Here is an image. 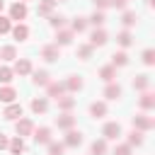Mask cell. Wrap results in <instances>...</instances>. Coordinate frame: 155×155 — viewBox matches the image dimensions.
Returning a JSON list of instances; mask_svg holds the SVG:
<instances>
[{"label":"cell","instance_id":"8","mask_svg":"<svg viewBox=\"0 0 155 155\" xmlns=\"http://www.w3.org/2000/svg\"><path fill=\"white\" fill-rule=\"evenodd\" d=\"M46 92H48V97L58 99V97H63V92H65V85H63V82H48V85H46Z\"/></svg>","mask_w":155,"mask_h":155},{"label":"cell","instance_id":"28","mask_svg":"<svg viewBox=\"0 0 155 155\" xmlns=\"http://www.w3.org/2000/svg\"><path fill=\"white\" fill-rule=\"evenodd\" d=\"M56 102H58V107H61L63 111H70V109L75 107V99H73V97H58Z\"/></svg>","mask_w":155,"mask_h":155},{"label":"cell","instance_id":"13","mask_svg":"<svg viewBox=\"0 0 155 155\" xmlns=\"http://www.w3.org/2000/svg\"><path fill=\"white\" fill-rule=\"evenodd\" d=\"M104 114H107V104H104V102H92V104H90V116L102 119Z\"/></svg>","mask_w":155,"mask_h":155},{"label":"cell","instance_id":"23","mask_svg":"<svg viewBox=\"0 0 155 155\" xmlns=\"http://www.w3.org/2000/svg\"><path fill=\"white\" fill-rule=\"evenodd\" d=\"M46 109H48V104H46V99H44V97L31 99V111H34V114H44Z\"/></svg>","mask_w":155,"mask_h":155},{"label":"cell","instance_id":"27","mask_svg":"<svg viewBox=\"0 0 155 155\" xmlns=\"http://www.w3.org/2000/svg\"><path fill=\"white\" fill-rule=\"evenodd\" d=\"M0 58H2V61H15V58H17V48H15V46H5V48L0 51Z\"/></svg>","mask_w":155,"mask_h":155},{"label":"cell","instance_id":"21","mask_svg":"<svg viewBox=\"0 0 155 155\" xmlns=\"http://www.w3.org/2000/svg\"><path fill=\"white\" fill-rule=\"evenodd\" d=\"M31 80H34V85H48V73L46 70H34L31 73Z\"/></svg>","mask_w":155,"mask_h":155},{"label":"cell","instance_id":"41","mask_svg":"<svg viewBox=\"0 0 155 155\" xmlns=\"http://www.w3.org/2000/svg\"><path fill=\"white\" fill-rule=\"evenodd\" d=\"M114 155H131V145L126 143V145H116L114 148Z\"/></svg>","mask_w":155,"mask_h":155},{"label":"cell","instance_id":"37","mask_svg":"<svg viewBox=\"0 0 155 155\" xmlns=\"http://www.w3.org/2000/svg\"><path fill=\"white\" fill-rule=\"evenodd\" d=\"M48 145V155H63V143H46Z\"/></svg>","mask_w":155,"mask_h":155},{"label":"cell","instance_id":"12","mask_svg":"<svg viewBox=\"0 0 155 155\" xmlns=\"http://www.w3.org/2000/svg\"><path fill=\"white\" fill-rule=\"evenodd\" d=\"M34 140L36 143H51V128H46V126H41V128H36L34 131Z\"/></svg>","mask_w":155,"mask_h":155},{"label":"cell","instance_id":"47","mask_svg":"<svg viewBox=\"0 0 155 155\" xmlns=\"http://www.w3.org/2000/svg\"><path fill=\"white\" fill-rule=\"evenodd\" d=\"M56 2H63V0H56Z\"/></svg>","mask_w":155,"mask_h":155},{"label":"cell","instance_id":"32","mask_svg":"<svg viewBox=\"0 0 155 155\" xmlns=\"http://www.w3.org/2000/svg\"><path fill=\"white\" fill-rule=\"evenodd\" d=\"M116 41L126 48V46H131V44H133V36H131V31H121V34L116 36Z\"/></svg>","mask_w":155,"mask_h":155},{"label":"cell","instance_id":"29","mask_svg":"<svg viewBox=\"0 0 155 155\" xmlns=\"http://www.w3.org/2000/svg\"><path fill=\"white\" fill-rule=\"evenodd\" d=\"M126 63H128V56H126L124 51H119V53L111 56V65H114V68H116V65H126Z\"/></svg>","mask_w":155,"mask_h":155},{"label":"cell","instance_id":"35","mask_svg":"<svg viewBox=\"0 0 155 155\" xmlns=\"http://www.w3.org/2000/svg\"><path fill=\"white\" fill-rule=\"evenodd\" d=\"M48 24L56 27V29H61V27L65 24V17H61V15H51V17H48Z\"/></svg>","mask_w":155,"mask_h":155},{"label":"cell","instance_id":"22","mask_svg":"<svg viewBox=\"0 0 155 155\" xmlns=\"http://www.w3.org/2000/svg\"><path fill=\"white\" fill-rule=\"evenodd\" d=\"M153 107H155V94L143 90V97H140V109H153Z\"/></svg>","mask_w":155,"mask_h":155},{"label":"cell","instance_id":"2","mask_svg":"<svg viewBox=\"0 0 155 155\" xmlns=\"http://www.w3.org/2000/svg\"><path fill=\"white\" fill-rule=\"evenodd\" d=\"M15 131H17V136H19V138L31 136V133H34V124H31V119H19V121L15 124Z\"/></svg>","mask_w":155,"mask_h":155},{"label":"cell","instance_id":"3","mask_svg":"<svg viewBox=\"0 0 155 155\" xmlns=\"http://www.w3.org/2000/svg\"><path fill=\"white\" fill-rule=\"evenodd\" d=\"M102 133H104V138H107V140H116V138L121 136V126H119L116 121H109V124H104Z\"/></svg>","mask_w":155,"mask_h":155},{"label":"cell","instance_id":"40","mask_svg":"<svg viewBox=\"0 0 155 155\" xmlns=\"http://www.w3.org/2000/svg\"><path fill=\"white\" fill-rule=\"evenodd\" d=\"M10 29H12V24H10V19H7V17H2V15H0V34H7V31H10Z\"/></svg>","mask_w":155,"mask_h":155},{"label":"cell","instance_id":"44","mask_svg":"<svg viewBox=\"0 0 155 155\" xmlns=\"http://www.w3.org/2000/svg\"><path fill=\"white\" fill-rule=\"evenodd\" d=\"M7 143H10V140H7V136H5V133H0V150H5V148H7Z\"/></svg>","mask_w":155,"mask_h":155},{"label":"cell","instance_id":"39","mask_svg":"<svg viewBox=\"0 0 155 155\" xmlns=\"http://www.w3.org/2000/svg\"><path fill=\"white\" fill-rule=\"evenodd\" d=\"M143 63H145V65H153V63H155V51H153V48H145V51H143Z\"/></svg>","mask_w":155,"mask_h":155},{"label":"cell","instance_id":"5","mask_svg":"<svg viewBox=\"0 0 155 155\" xmlns=\"http://www.w3.org/2000/svg\"><path fill=\"white\" fill-rule=\"evenodd\" d=\"M41 56H44V61H48V63H53V61H58V58H61V53H58V46H56V44L44 46V48H41Z\"/></svg>","mask_w":155,"mask_h":155},{"label":"cell","instance_id":"31","mask_svg":"<svg viewBox=\"0 0 155 155\" xmlns=\"http://www.w3.org/2000/svg\"><path fill=\"white\" fill-rule=\"evenodd\" d=\"M104 19H107V17H104V12H102V10H97L87 22H90V24H94V27H102V24H104Z\"/></svg>","mask_w":155,"mask_h":155},{"label":"cell","instance_id":"14","mask_svg":"<svg viewBox=\"0 0 155 155\" xmlns=\"http://www.w3.org/2000/svg\"><path fill=\"white\" fill-rule=\"evenodd\" d=\"M56 124H58V128L68 131V128H73V126H75V116H70V114H63V116H58V119H56Z\"/></svg>","mask_w":155,"mask_h":155},{"label":"cell","instance_id":"25","mask_svg":"<svg viewBox=\"0 0 155 155\" xmlns=\"http://www.w3.org/2000/svg\"><path fill=\"white\" fill-rule=\"evenodd\" d=\"M148 85H150V78L148 75H138V78H133V90H148Z\"/></svg>","mask_w":155,"mask_h":155},{"label":"cell","instance_id":"11","mask_svg":"<svg viewBox=\"0 0 155 155\" xmlns=\"http://www.w3.org/2000/svg\"><path fill=\"white\" fill-rule=\"evenodd\" d=\"M2 116H5V119H17V116H22V104L10 102V104H7V109L2 111Z\"/></svg>","mask_w":155,"mask_h":155},{"label":"cell","instance_id":"20","mask_svg":"<svg viewBox=\"0 0 155 155\" xmlns=\"http://www.w3.org/2000/svg\"><path fill=\"white\" fill-rule=\"evenodd\" d=\"M53 7H56V0H39L36 12H39V15H51V12H53Z\"/></svg>","mask_w":155,"mask_h":155},{"label":"cell","instance_id":"7","mask_svg":"<svg viewBox=\"0 0 155 155\" xmlns=\"http://www.w3.org/2000/svg\"><path fill=\"white\" fill-rule=\"evenodd\" d=\"M80 143H82V133L68 128V133H65V143H63V145H68V148H78Z\"/></svg>","mask_w":155,"mask_h":155},{"label":"cell","instance_id":"17","mask_svg":"<svg viewBox=\"0 0 155 155\" xmlns=\"http://www.w3.org/2000/svg\"><path fill=\"white\" fill-rule=\"evenodd\" d=\"M70 41H73V31L63 29V31H58V34H56V46H68Z\"/></svg>","mask_w":155,"mask_h":155},{"label":"cell","instance_id":"30","mask_svg":"<svg viewBox=\"0 0 155 155\" xmlns=\"http://www.w3.org/2000/svg\"><path fill=\"white\" fill-rule=\"evenodd\" d=\"M140 143H143V131H136L133 128L128 133V145H140Z\"/></svg>","mask_w":155,"mask_h":155},{"label":"cell","instance_id":"43","mask_svg":"<svg viewBox=\"0 0 155 155\" xmlns=\"http://www.w3.org/2000/svg\"><path fill=\"white\" fill-rule=\"evenodd\" d=\"M94 7L104 10V7H109V0H94Z\"/></svg>","mask_w":155,"mask_h":155},{"label":"cell","instance_id":"34","mask_svg":"<svg viewBox=\"0 0 155 155\" xmlns=\"http://www.w3.org/2000/svg\"><path fill=\"white\" fill-rule=\"evenodd\" d=\"M121 24H124V27H133V24H136V12H124Z\"/></svg>","mask_w":155,"mask_h":155},{"label":"cell","instance_id":"4","mask_svg":"<svg viewBox=\"0 0 155 155\" xmlns=\"http://www.w3.org/2000/svg\"><path fill=\"white\" fill-rule=\"evenodd\" d=\"M107 39H109V36H107L104 29H94V31L90 34V46H92V48H94V46H104Z\"/></svg>","mask_w":155,"mask_h":155},{"label":"cell","instance_id":"6","mask_svg":"<svg viewBox=\"0 0 155 155\" xmlns=\"http://www.w3.org/2000/svg\"><path fill=\"white\" fill-rule=\"evenodd\" d=\"M24 17H27V5H24V2H15V5L10 7V19H17V22H19V19H24Z\"/></svg>","mask_w":155,"mask_h":155},{"label":"cell","instance_id":"36","mask_svg":"<svg viewBox=\"0 0 155 155\" xmlns=\"http://www.w3.org/2000/svg\"><path fill=\"white\" fill-rule=\"evenodd\" d=\"M85 27H87V19L85 17H75L73 19V31H85Z\"/></svg>","mask_w":155,"mask_h":155},{"label":"cell","instance_id":"46","mask_svg":"<svg viewBox=\"0 0 155 155\" xmlns=\"http://www.w3.org/2000/svg\"><path fill=\"white\" fill-rule=\"evenodd\" d=\"M19 2H27V0H19Z\"/></svg>","mask_w":155,"mask_h":155},{"label":"cell","instance_id":"42","mask_svg":"<svg viewBox=\"0 0 155 155\" xmlns=\"http://www.w3.org/2000/svg\"><path fill=\"white\" fill-rule=\"evenodd\" d=\"M109 5H111V7H119V10H124V7L128 5V0H109Z\"/></svg>","mask_w":155,"mask_h":155},{"label":"cell","instance_id":"1","mask_svg":"<svg viewBox=\"0 0 155 155\" xmlns=\"http://www.w3.org/2000/svg\"><path fill=\"white\" fill-rule=\"evenodd\" d=\"M153 126H155V121H153L150 116H145V114L133 116V128H136V131H150Z\"/></svg>","mask_w":155,"mask_h":155},{"label":"cell","instance_id":"10","mask_svg":"<svg viewBox=\"0 0 155 155\" xmlns=\"http://www.w3.org/2000/svg\"><path fill=\"white\" fill-rule=\"evenodd\" d=\"M12 73H17V75H29V73H31V63H29L27 58H19V61L15 63V68H12Z\"/></svg>","mask_w":155,"mask_h":155},{"label":"cell","instance_id":"16","mask_svg":"<svg viewBox=\"0 0 155 155\" xmlns=\"http://www.w3.org/2000/svg\"><path fill=\"white\" fill-rule=\"evenodd\" d=\"M15 97H17V90L15 87H0V102L10 104V102H15Z\"/></svg>","mask_w":155,"mask_h":155},{"label":"cell","instance_id":"9","mask_svg":"<svg viewBox=\"0 0 155 155\" xmlns=\"http://www.w3.org/2000/svg\"><path fill=\"white\" fill-rule=\"evenodd\" d=\"M10 31H12L15 41H24V39L29 36V27H27V24H15V27H12Z\"/></svg>","mask_w":155,"mask_h":155},{"label":"cell","instance_id":"26","mask_svg":"<svg viewBox=\"0 0 155 155\" xmlns=\"http://www.w3.org/2000/svg\"><path fill=\"white\" fill-rule=\"evenodd\" d=\"M90 153H92V155H104V153H107V140H104V138H102V140H94L92 148H90Z\"/></svg>","mask_w":155,"mask_h":155},{"label":"cell","instance_id":"19","mask_svg":"<svg viewBox=\"0 0 155 155\" xmlns=\"http://www.w3.org/2000/svg\"><path fill=\"white\" fill-rule=\"evenodd\" d=\"M104 97H107V99H119V97H121V87L114 85V82H109V85L104 87Z\"/></svg>","mask_w":155,"mask_h":155},{"label":"cell","instance_id":"18","mask_svg":"<svg viewBox=\"0 0 155 155\" xmlns=\"http://www.w3.org/2000/svg\"><path fill=\"white\" fill-rule=\"evenodd\" d=\"M63 85H65V90H70V92H78V90H82V80H80L78 75H70V78H68Z\"/></svg>","mask_w":155,"mask_h":155},{"label":"cell","instance_id":"45","mask_svg":"<svg viewBox=\"0 0 155 155\" xmlns=\"http://www.w3.org/2000/svg\"><path fill=\"white\" fill-rule=\"evenodd\" d=\"M2 7H5V2H2V0H0V12H2Z\"/></svg>","mask_w":155,"mask_h":155},{"label":"cell","instance_id":"15","mask_svg":"<svg viewBox=\"0 0 155 155\" xmlns=\"http://www.w3.org/2000/svg\"><path fill=\"white\" fill-rule=\"evenodd\" d=\"M7 148H10V153H12V155H22V153H24V140L17 136V138H12V140L7 143Z\"/></svg>","mask_w":155,"mask_h":155},{"label":"cell","instance_id":"38","mask_svg":"<svg viewBox=\"0 0 155 155\" xmlns=\"http://www.w3.org/2000/svg\"><path fill=\"white\" fill-rule=\"evenodd\" d=\"M78 56H80L82 61H87V58L92 56V46H90V44H85V46H80V48H78Z\"/></svg>","mask_w":155,"mask_h":155},{"label":"cell","instance_id":"33","mask_svg":"<svg viewBox=\"0 0 155 155\" xmlns=\"http://www.w3.org/2000/svg\"><path fill=\"white\" fill-rule=\"evenodd\" d=\"M12 75H15V73H12V68H7V65H2V68H0V82H5V85H7V82L12 80Z\"/></svg>","mask_w":155,"mask_h":155},{"label":"cell","instance_id":"24","mask_svg":"<svg viewBox=\"0 0 155 155\" xmlns=\"http://www.w3.org/2000/svg\"><path fill=\"white\" fill-rule=\"evenodd\" d=\"M114 75H116V68H114V65H104V68L99 70V78H102L104 82H111Z\"/></svg>","mask_w":155,"mask_h":155}]
</instances>
